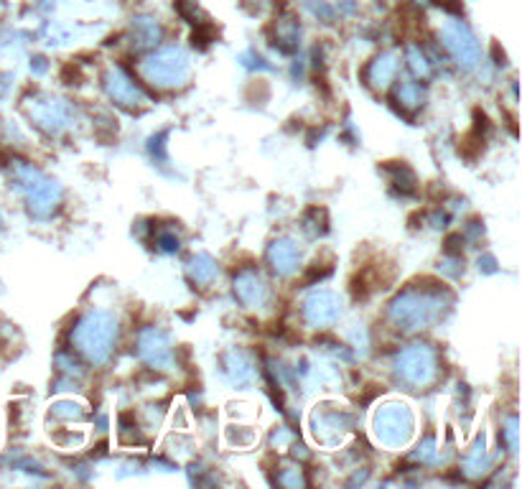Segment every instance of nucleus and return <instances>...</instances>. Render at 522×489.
I'll use <instances>...</instances> for the list:
<instances>
[{
  "label": "nucleus",
  "mask_w": 522,
  "mask_h": 489,
  "mask_svg": "<svg viewBox=\"0 0 522 489\" xmlns=\"http://www.w3.org/2000/svg\"><path fill=\"white\" fill-rule=\"evenodd\" d=\"M372 431H375V441L387 449L408 446L415 436V413L403 400H387L375 413Z\"/></svg>",
  "instance_id": "f257e3e1"
},
{
  "label": "nucleus",
  "mask_w": 522,
  "mask_h": 489,
  "mask_svg": "<svg viewBox=\"0 0 522 489\" xmlns=\"http://www.w3.org/2000/svg\"><path fill=\"white\" fill-rule=\"evenodd\" d=\"M311 426H314L311 428L314 441L326 449H336L347 439L349 428H352V413L344 406L324 403V406H317V411L311 415Z\"/></svg>",
  "instance_id": "f03ea898"
},
{
  "label": "nucleus",
  "mask_w": 522,
  "mask_h": 489,
  "mask_svg": "<svg viewBox=\"0 0 522 489\" xmlns=\"http://www.w3.org/2000/svg\"><path fill=\"white\" fill-rule=\"evenodd\" d=\"M74 339H77L80 352H84L95 362H102L110 354L112 339H115V321L102 311L87 316L80 324L77 334H74Z\"/></svg>",
  "instance_id": "7ed1b4c3"
},
{
  "label": "nucleus",
  "mask_w": 522,
  "mask_h": 489,
  "mask_svg": "<svg viewBox=\"0 0 522 489\" xmlns=\"http://www.w3.org/2000/svg\"><path fill=\"white\" fill-rule=\"evenodd\" d=\"M439 314H441V301L431 299L428 293H415V291H408L405 296H400L393 306L396 321L403 324L405 329H418Z\"/></svg>",
  "instance_id": "20e7f679"
},
{
  "label": "nucleus",
  "mask_w": 522,
  "mask_h": 489,
  "mask_svg": "<svg viewBox=\"0 0 522 489\" xmlns=\"http://www.w3.org/2000/svg\"><path fill=\"white\" fill-rule=\"evenodd\" d=\"M143 74L159 87H174L189 77V62L181 51L169 48V51L159 54L156 59L143 64Z\"/></svg>",
  "instance_id": "39448f33"
},
{
  "label": "nucleus",
  "mask_w": 522,
  "mask_h": 489,
  "mask_svg": "<svg viewBox=\"0 0 522 489\" xmlns=\"http://www.w3.org/2000/svg\"><path fill=\"white\" fill-rule=\"evenodd\" d=\"M397 372L411 385H426L436 375V354L423 345L405 349L397 360Z\"/></svg>",
  "instance_id": "423d86ee"
},
{
  "label": "nucleus",
  "mask_w": 522,
  "mask_h": 489,
  "mask_svg": "<svg viewBox=\"0 0 522 489\" xmlns=\"http://www.w3.org/2000/svg\"><path fill=\"white\" fill-rule=\"evenodd\" d=\"M342 314V306L339 299L329 293V291H318L311 299L306 301V319L309 324L314 327H324V324H332L336 321V316Z\"/></svg>",
  "instance_id": "0eeeda50"
},
{
  "label": "nucleus",
  "mask_w": 522,
  "mask_h": 489,
  "mask_svg": "<svg viewBox=\"0 0 522 489\" xmlns=\"http://www.w3.org/2000/svg\"><path fill=\"white\" fill-rule=\"evenodd\" d=\"M443 36H446V44L448 48L457 54V59H461L464 64H474L479 59V47L476 41L469 36V31L464 26H446L443 29Z\"/></svg>",
  "instance_id": "6e6552de"
},
{
  "label": "nucleus",
  "mask_w": 522,
  "mask_h": 489,
  "mask_svg": "<svg viewBox=\"0 0 522 489\" xmlns=\"http://www.w3.org/2000/svg\"><path fill=\"white\" fill-rule=\"evenodd\" d=\"M108 90H110V95L115 97L117 102H123V105H138V102H143L138 87H135L127 77H123L120 72H110V74H108Z\"/></svg>",
  "instance_id": "1a4fd4ad"
},
{
  "label": "nucleus",
  "mask_w": 522,
  "mask_h": 489,
  "mask_svg": "<svg viewBox=\"0 0 522 489\" xmlns=\"http://www.w3.org/2000/svg\"><path fill=\"white\" fill-rule=\"evenodd\" d=\"M270 260H273L275 270H281V273L296 270V266H299V245H296L293 240H281V242H275V245L270 248Z\"/></svg>",
  "instance_id": "9d476101"
},
{
  "label": "nucleus",
  "mask_w": 522,
  "mask_h": 489,
  "mask_svg": "<svg viewBox=\"0 0 522 489\" xmlns=\"http://www.w3.org/2000/svg\"><path fill=\"white\" fill-rule=\"evenodd\" d=\"M235 291H238V296L245 301L248 306H257V303H263V299H265V285H263V281H260L257 275H253V273L239 275Z\"/></svg>",
  "instance_id": "9b49d317"
},
{
  "label": "nucleus",
  "mask_w": 522,
  "mask_h": 489,
  "mask_svg": "<svg viewBox=\"0 0 522 489\" xmlns=\"http://www.w3.org/2000/svg\"><path fill=\"white\" fill-rule=\"evenodd\" d=\"M393 74H396V59H393V57H382V59H378V62L372 64V69H370L372 84H380V87H385Z\"/></svg>",
  "instance_id": "f8f14e48"
},
{
  "label": "nucleus",
  "mask_w": 522,
  "mask_h": 489,
  "mask_svg": "<svg viewBox=\"0 0 522 489\" xmlns=\"http://www.w3.org/2000/svg\"><path fill=\"white\" fill-rule=\"evenodd\" d=\"M143 354H145L151 362L159 360V364H163L169 360V352H166V347H163L161 342H156V334H145V336H143Z\"/></svg>",
  "instance_id": "ddd939ff"
},
{
  "label": "nucleus",
  "mask_w": 522,
  "mask_h": 489,
  "mask_svg": "<svg viewBox=\"0 0 522 489\" xmlns=\"http://www.w3.org/2000/svg\"><path fill=\"white\" fill-rule=\"evenodd\" d=\"M191 275H194L196 281L206 284V281H212V278L217 275V268H214V263H212L206 255H202V258H194V260H191Z\"/></svg>",
  "instance_id": "4468645a"
}]
</instances>
